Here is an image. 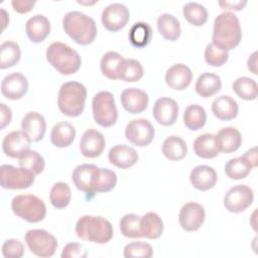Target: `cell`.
<instances>
[{
    "instance_id": "6da1fadb",
    "label": "cell",
    "mask_w": 258,
    "mask_h": 258,
    "mask_svg": "<svg viewBox=\"0 0 258 258\" xmlns=\"http://www.w3.org/2000/svg\"><path fill=\"white\" fill-rule=\"evenodd\" d=\"M72 179L78 189L94 195L113 189L117 183V174L109 168H101L95 164L84 163L74 169Z\"/></svg>"
},
{
    "instance_id": "7a4b0ae2",
    "label": "cell",
    "mask_w": 258,
    "mask_h": 258,
    "mask_svg": "<svg viewBox=\"0 0 258 258\" xmlns=\"http://www.w3.org/2000/svg\"><path fill=\"white\" fill-rule=\"evenodd\" d=\"M242 38V29L238 17L226 11L218 15L214 21L212 43L225 51L234 49L239 45Z\"/></svg>"
},
{
    "instance_id": "3957f363",
    "label": "cell",
    "mask_w": 258,
    "mask_h": 258,
    "mask_svg": "<svg viewBox=\"0 0 258 258\" xmlns=\"http://www.w3.org/2000/svg\"><path fill=\"white\" fill-rule=\"evenodd\" d=\"M64 32L78 44L88 45L97 36L95 20L81 11H70L62 18Z\"/></svg>"
},
{
    "instance_id": "277c9868",
    "label": "cell",
    "mask_w": 258,
    "mask_h": 258,
    "mask_svg": "<svg viewBox=\"0 0 258 258\" xmlns=\"http://www.w3.org/2000/svg\"><path fill=\"white\" fill-rule=\"evenodd\" d=\"M76 234L84 241L106 244L113 238V226L101 216L85 215L76 224Z\"/></svg>"
},
{
    "instance_id": "5b68a950",
    "label": "cell",
    "mask_w": 258,
    "mask_h": 258,
    "mask_svg": "<svg viewBox=\"0 0 258 258\" xmlns=\"http://www.w3.org/2000/svg\"><path fill=\"white\" fill-rule=\"evenodd\" d=\"M87 99V89L79 82H67L59 88L57 95V106L59 111L69 117L80 116Z\"/></svg>"
},
{
    "instance_id": "8992f818",
    "label": "cell",
    "mask_w": 258,
    "mask_h": 258,
    "mask_svg": "<svg viewBox=\"0 0 258 258\" xmlns=\"http://www.w3.org/2000/svg\"><path fill=\"white\" fill-rule=\"evenodd\" d=\"M45 55L47 61L61 75L76 74L82 64L78 51L63 42H52L47 47Z\"/></svg>"
},
{
    "instance_id": "52a82bcc",
    "label": "cell",
    "mask_w": 258,
    "mask_h": 258,
    "mask_svg": "<svg viewBox=\"0 0 258 258\" xmlns=\"http://www.w3.org/2000/svg\"><path fill=\"white\" fill-rule=\"evenodd\" d=\"M14 215L28 223H38L45 218L46 207L42 200L33 195H18L11 201Z\"/></svg>"
},
{
    "instance_id": "ba28073f",
    "label": "cell",
    "mask_w": 258,
    "mask_h": 258,
    "mask_svg": "<svg viewBox=\"0 0 258 258\" xmlns=\"http://www.w3.org/2000/svg\"><path fill=\"white\" fill-rule=\"evenodd\" d=\"M92 111L94 120L102 127H111L118 119L114 96L108 91H101L94 96Z\"/></svg>"
},
{
    "instance_id": "9c48e42d",
    "label": "cell",
    "mask_w": 258,
    "mask_h": 258,
    "mask_svg": "<svg viewBox=\"0 0 258 258\" xmlns=\"http://www.w3.org/2000/svg\"><path fill=\"white\" fill-rule=\"evenodd\" d=\"M24 240L31 253L38 257H51L57 249L55 237L43 229L27 231Z\"/></svg>"
},
{
    "instance_id": "30bf717a",
    "label": "cell",
    "mask_w": 258,
    "mask_h": 258,
    "mask_svg": "<svg viewBox=\"0 0 258 258\" xmlns=\"http://www.w3.org/2000/svg\"><path fill=\"white\" fill-rule=\"evenodd\" d=\"M35 175L22 167L2 164L0 167V184L6 189H24L31 186Z\"/></svg>"
},
{
    "instance_id": "8fae6325",
    "label": "cell",
    "mask_w": 258,
    "mask_h": 258,
    "mask_svg": "<svg viewBox=\"0 0 258 258\" xmlns=\"http://www.w3.org/2000/svg\"><path fill=\"white\" fill-rule=\"evenodd\" d=\"M254 201V194L250 186L237 184L232 186L224 197V207L231 213H242L247 210Z\"/></svg>"
},
{
    "instance_id": "7c38bea8",
    "label": "cell",
    "mask_w": 258,
    "mask_h": 258,
    "mask_svg": "<svg viewBox=\"0 0 258 258\" xmlns=\"http://www.w3.org/2000/svg\"><path fill=\"white\" fill-rule=\"evenodd\" d=\"M154 127L147 119H134L125 128L126 139L138 147L149 145L154 138Z\"/></svg>"
},
{
    "instance_id": "4fadbf2b",
    "label": "cell",
    "mask_w": 258,
    "mask_h": 258,
    "mask_svg": "<svg viewBox=\"0 0 258 258\" xmlns=\"http://www.w3.org/2000/svg\"><path fill=\"white\" fill-rule=\"evenodd\" d=\"M130 18L128 8L121 3H112L104 8L101 15L103 26L112 32L124 28Z\"/></svg>"
},
{
    "instance_id": "5bb4252c",
    "label": "cell",
    "mask_w": 258,
    "mask_h": 258,
    "mask_svg": "<svg viewBox=\"0 0 258 258\" xmlns=\"http://www.w3.org/2000/svg\"><path fill=\"white\" fill-rule=\"evenodd\" d=\"M206 213L205 208L195 202L184 204L178 215L180 227L186 232H195L199 230L205 222Z\"/></svg>"
},
{
    "instance_id": "9a60e30c",
    "label": "cell",
    "mask_w": 258,
    "mask_h": 258,
    "mask_svg": "<svg viewBox=\"0 0 258 258\" xmlns=\"http://www.w3.org/2000/svg\"><path fill=\"white\" fill-rule=\"evenodd\" d=\"M178 104L171 98L162 97L155 101L152 109L154 119L162 126H171L178 117Z\"/></svg>"
},
{
    "instance_id": "2e32d148",
    "label": "cell",
    "mask_w": 258,
    "mask_h": 258,
    "mask_svg": "<svg viewBox=\"0 0 258 258\" xmlns=\"http://www.w3.org/2000/svg\"><path fill=\"white\" fill-rule=\"evenodd\" d=\"M28 90V81L20 73H12L4 77L1 83V93L9 100H19Z\"/></svg>"
},
{
    "instance_id": "e0dca14e",
    "label": "cell",
    "mask_w": 258,
    "mask_h": 258,
    "mask_svg": "<svg viewBox=\"0 0 258 258\" xmlns=\"http://www.w3.org/2000/svg\"><path fill=\"white\" fill-rule=\"evenodd\" d=\"M106 146L104 135L96 129H88L80 140V150L85 157L96 158L100 156Z\"/></svg>"
},
{
    "instance_id": "ac0fdd59",
    "label": "cell",
    "mask_w": 258,
    "mask_h": 258,
    "mask_svg": "<svg viewBox=\"0 0 258 258\" xmlns=\"http://www.w3.org/2000/svg\"><path fill=\"white\" fill-rule=\"evenodd\" d=\"M30 142V139L22 131H11L3 138L2 150L9 157L19 158L29 150Z\"/></svg>"
},
{
    "instance_id": "d6986e66",
    "label": "cell",
    "mask_w": 258,
    "mask_h": 258,
    "mask_svg": "<svg viewBox=\"0 0 258 258\" xmlns=\"http://www.w3.org/2000/svg\"><path fill=\"white\" fill-rule=\"evenodd\" d=\"M121 104L130 114L142 113L148 106V95L138 88L125 89L121 94Z\"/></svg>"
},
{
    "instance_id": "ffe728a7",
    "label": "cell",
    "mask_w": 258,
    "mask_h": 258,
    "mask_svg": "<svg viewBox=\"0 0 258 258\" xmlns=\"http://www.w3.org/2000/svg\"><path fill=\"white\" fill-rule=\"evenodd\" d=\"M21 129L22 132L30 139V141H40L45 134V119L38 112H29L22 118Z\"/></svg>"
},
{
    "instance_id": "44dd1931",
    "label": "cell",
    "mask_w": 258,
    "mask_h": 258,
    "mask_svg": "<svg viewBox=\"0 0 258 258\" xmlns=\"http://www.w3.org/2000/svg\"><path fill=\"white\" fill-rule=\"evenodd\" d=\"M191 80V70L183 63H175L171 66L165 73L166 85L176 91H182L187 88Z\"/></svg>"
},
{
    "instance_id": "7402d4cb",
    "label": "cell",
    "mask_w": 258,
    "mask_h": 258,
    "mask_svg": "<svg viewBox=\"0 0 258 258\" xmlns=\"http://www.w3.org/2000/svg\"><path fill=\"white\" fill-rule=\"evenodd\" d=\"M138 157L136 150L126 144H117L113 146L108 153L110 163L122 169L133 166L137 162Z\"/></svg>"
},
{
    "instance_id": "603a6c76",
    "label": "cell",
    "mask_w": 258,
    "mask_h": 258,
    "mask_svg": "<svg viewBox=\"0 0 258 258\" xmlns=\"http://www.w3.org/2000/svg\"><path fill=\"white\" fill-rule=\"evenodd\" d=\"M218 174L216 170L209 165H198L191 169L189 180L191 185L202 191L209 190L216 185Z\"/></svg>"
},
{
    "instance_id": "cb8c5ba5",
    "label": "cell",
    "mask_w": 258,
    "mask_h": 258,
    "mask_svg": "<svg viewBox=\"0 0 258 258\" xmlns=\"http://www.w3.org/2000/svg\"><path fill=\"white\" fill-rule=\"evenodd\" d=\"M25 32L32 42H41L50 32V22L44 15L36 14L26 21Z\"/></svg>"
},
{
    "instance_id": "d4e9b609",
    "label": "cell",
    "mask_w": 258,
    "mask_h": 258,
    "mask_svg": "<svg viewBox=\"0 0 258 258\" xmlns=\"http://www.w3.org/2000/svg\"><path fill=\"white\" fill-rule=\"evenodd\" d=\"M212 112L216 118L222 121H230L237 117L239 106L230 96L222 95L213 101Z\"/></svg>"
},
{
    "instance_id": "484cf974",
    "label": "cell",
    "mask_w": 258,
    "mask_h": 258,
    "mask_svg": "<svg viewBox=\"0 0 258 258\" xmlns=\"http://www.w3.org/2000/svg\"><path fill=\"white\" fill-rule=\"evenodd\" d=\"M192 147L196 155L205 159L214 158L221 152L217 136L212 133H205L198 136L194 141Z\"/></svg>"
},
{
    "instance_id": "4316f807",
    "label": "cell",
    "mask_w": 258,
    "mask_h": 258,
    "mask_svg": "<svg viewBox=\"0 0 258 258\" xmlns=\"http://www.w3.org/2000/svg\"><path fill=\"white\" fill-rule=\"evenodd\" d=\"M76 137V129L75 127L67 122L61 121L56 123L50 133V141L51 143L58 148H64L72 145Z\"/></svg>"
},
{
    "instance_id": "83f0119b",
    "label": "cell",
    "mask_w": 258,
    "mask_h": 258,
    "mask_svg": "<svg viewBox=\"0 0 258 258\" xmlns=\"http://www.w3.org/2000/svg\"><path fill=\"white\" fill-rule=\"evenodd\" d=\"M216 136L220 151L224 153H231L238 150L242 143L241 133L235 127H224Z\"/></svg>"
},
{
    "instance_id": "f1b7e54d",
    "label": "cell",
    "mask_w": 258,
    "mask_h": 258,
    "mask_svg": "<svg viewBox=\"0 0 258 258\" xmlns=\"http://www.w3.org/2000/svg\"><path fill=\"white\" fill-rule=\"evenodd\" d=\"M124 59L125 58L116 51L106 52L100 62L102 74L110 80H119Z\"/></svg>"
},
{
    "instance_id": "f546056e",
    "label": "cell",
    "mask_w": 258,
    "mask_h": 258,
    "mask_svg": "<svg viewBox=\"0 0 258 258\" xmlns=\"http://www.w3.org/2000/svg\"><path fill=\"white\" fill-rule=\"evenodd\" d=\"M222 88L221 78L213 73H203L197 80L195 90L203 98H209L217 94Z\"/></svg>"
},
{
    "instance_id": "4dcf8cb0",
    "label": "cell",
    "mask_w": 258,
    "mask_h": 258,
    "mask_svg": "<svg viewBox=\"0 0 258 258\" xmlns=\"http://www.w3.org/2000/svg\"><path fill=\"white\" fill-rule=\"evenodd\" d=\"M157 29L163 38L169 41H175L181 33L178 19L169 13H163L157 18Z\"/></svg>"
},
{
    "instance_id": "1f68e13d",
    "label": "cell",
    "mask_w": 258,
    "mask_h": 258,
    "mask_svg": "<svg viewBox=\"0 0 258 258\" xmlns=\"http://www.w3.org/2000/svg\"><path fill=\"white\" fill-rule=\"evenodd\" d=\"M140 231L143 237L155 240L163 232V222L156 213H146L140 217Z\"/></svg>"
},
{
    "instance_id": "d6a6232c",
    "label": "cell",
    "mask_w": 258,
    "mask_h": 258,
    "mask_svg": "<svg viewBox=\"0 0 258 258\" xmlns=\"http://www.w3.org/2000/svg\"><path fill=\"white\" fill-rule=\"evenodd\" d=\"M162 153L169 160H181L187 153L186 143L179 136H168L162 143Z\"/></svg>"
},
{
    "instance_id": "836d02e7",
    "label": "cell",
    "mask_w": 258,
    "mask_h": 258,
    "mask_svg": "<svg viewBox=\"0 0 258 258\" xmlns=\"http://www.w3.org/2000/svg\"><path fill=\"white\" fill-rule=\"evenodd\" d=\"M207 121L206 110L198 105L192 104L185 108L183 113V123L185 127L191 131L202 129Z\"/></svg>"
},
{
    "instance_id": "e575fe53",
    "label": "cell",
    "mask_w": 258,
    "mask_h": 258,
    "mask_svg": "<svg viewBox=\"0 0 258 258\" xmlns=\"http://www.w3.org/2000/svg\"><path fill=\"white\" fill-rule=\"evenodd\" d=\"M233 91L237 96L246 101H253L257 98L258 86L255 80L248 77H240L232 84Z\"/></svg>"
},
{
    "instance_id": "d590c367",
    "label": "cell",
    "mask_w": 258,
    "mask_h": 258,
    "mask_svg": "<svg viewBox=\"0 0 258 258\" xmlns=\"http://www.w3.org/2000/svg\"><path fill=\"white\" fill-rule=\"evenodd\" d=\"M152 38V28L146 22H136L130 28L129 40L137 48L146 46Z\"/></svg>"
},
{
    "instance_id": "8d00e7d4",
    "label": "cell",
    "mask_w": 258,
    "mask_h": 258,
    "mask_svg": "<svg viewBox=\"0 0 258 258\" xmlns=\"http://www.w3.org/2000/svg\"><path fill=\"white\" fill-rule=\"evenodd\" d=\"M252 168L249 161L242 155L230 159L225 164V173L231 179H243L251 172Z\"/></svg>"
},
{
    "instance_id": "74e56055",
    "label": "cell",
    "mask_w": 258,
    "mask_h": 258,
    "mask_svg": "<svg viewBox=\"0 0 258 258\" xmlns=\"http://www.w3.org/2000/svg\"><path fill=\"white\" fill-rule=\"evenodd\" d=\"M21 56L20 47L15 41H5L0 46V69H8L15 66Z\"/></svg>"
},
{
    "instance_id": "f35d334b",
    "label": "cell",
    "mask_w": 258,
    "mask_h": 258,
    "mask_svg": "<svg viewBox=\"0 0 258 258\" xmlns=\"http://www.w3.org/2000/svg\"><path fill=\"white\" fill-rule=\"evenodd\" d=\"M18 164L20 167L29 170L34 175L40 174L45 166L44 158L35 150H27L18 158Z\"/></svg>"
},
{
    "instance_id": "ab89813d",
    "label": "cell",
    "mask_w": 258,
    "mask_h": 258,
    "mask_svg": "<svg viewBox=\"0 0 258 258\" xmlns=\"http://www.w3.org/2000/svg\"><path fill=\"white\" fill-rule=\"evenodd\" d=\"M183 17L194 26H202L208 20V10L198 2H188L182 8Z\"/></svg>"
},
{
    "instance_id": "60d3db41",
    "label": "cell",
    "mask_w": 258,
    "mask_h": 258,
    "mask_svg": "<svg viewBox=\"0 0 258 258\" xmlns=\"http://www.w3.org/2000/svg\"><path fill=\"white\" fill-rule=\"evenodd\" d=\"M72 199V191L68 183L58 181L54 183L49 191L50 204L56 209H63L69 206Z\"/></svg>"
},
{
    "instance_id": "b9f144b4",
    "label": "cell",
    "mask_w": 258,
    "mask_h": 258,
    "mask_svg": "<svg viewBox=\"0 0 258 258\" xmlns=\"http://www.w3.org/2000/svg\"><path fill=\"white\" fill-rule=\"evenodd\" d=\"M120 231L127 238H142L140 231V217L135 214L124 215L119 223Z\"/></svg>"
},
{
    "instance_id": "7bdbcfd3",
    "label": "cell",
    "mask_w": 258,
    "mask_h": 258,
    "mask_svg": "<svg viewBox=\"0 0 258 258\" xmlns=\"http://www.w3.org/2000/svg\"><path fill=\"white\" fill-rule=\"evenodd\" d=\"M144 74L141 62L134 58H125L120 74V79L124 82H138Z\"/></svg>"
},
{
    "instance_id": "ee69618b",
    "label": "cell",
    "mask_w": 258,
    "mask_h": 258,
    "mask_svg": "<svg viewBox=\"0 0 258 258\" xmlns=\"http://www.w3.org/2000/svg\"><path fill=\"white\" fill-rule=\"evenodd\" d=\"M124 257L131 258V257H141V258H150L153 255V249L151 245L145 242L136 241L128 243L124 247L123 251Z\"/></svg>"
},
{
    "instance_id": "f6af8a7d",
    "label": "cell",
    "mask_w": 258,
    "mask_h": 258,
    "mask_svg": "<svg viewBox=\"0 0 258 258\" xmlns=\"http://www.w3.org/2000/svg\"><path fill=\"white\" fill-rule=\"evenodd\" d=\"M204 55L206 62L212 67H222L229 58L228 51L216 47L212 42L207 44Z\"/></svg>"
},
{
    "instance_id": "bcb514c9",
    "label": "cell",
    "mask_w": 258,
    "mask_h": 258,
    "mask_svg": "<svg viewBox=\"0 0 258 258\" xmlns=\"http://www.w3.org/2000/svg\"><path fill=\"white\" fill-rule=\"evenodd\" d=\"M2 254L6 258H20L24 254V246L17 239H8L2 245Z\"/></svg>"
},
{
    "instance_id": "7dc6e473",
    "label": "cell",
    "mask_w": 258,
    "mask_h": 258,
    "mask_svg": "<svg viewBox=\"0 0 258 258\" xmlns=\"http://www.w3.org/2000/svg\"><path fill=\"white\" fill-rule=\"evenodd\" d=\"M87 255L88 254L84 246L75 242L68 243L60 254L61 258H85Z\"/></svg>"
},
{
    "instance_id": "c3c4849f",
    "label": "cell",
    "mask_w": 258,
    "mask_h": 258,
    "mask_svg": "<svg viewBox=\"0 0 258 258\" xmlns=\"http://www.w3.org/2000/svg\"><path fill=\"white\" fill-rule=\"evenodd\" d=\"M13 9L18 13H27L31 11L35 5V1H26V0H13L11 2Z\"/></svg>"
},
{
    "instance_id": "681fc988",
    "label": "cell",
    "mask_w": 258,
    "mask_h": 258,
    "mask_svg": "<svg viewBox=\"0 0 258 258\" xmlns=\"http://www.w3.org/2000/svg\"><path fill=\"white\" fill-rule=\"evenodd\" d=\"M12 119V111L4 103L0 104V128L4 129Z\"/></svg>"
},
{
    "instance_id": "f907efd6",
    "label": "cell",
    "mask_w": 258,
    "mask_h": 258,
    "mask_svg": "<svg viewBox=\"0 0 258 258\" xmlns=\"http://www.w3.org/2000/svg\"><path fill=\"white\" fill-rule=\"evenodd\" d=\"M247 4V1H220L219 2V5L222 7V8H225V9H232V10H236V11H239V10H242Z\"/></svg>"
},
{
    "instance_id": "816d5d0a",
    "label": "cell",
    "mask_w": 258,
    "mask_h": 258,
    "mask_svg": "<svg viewBox=\"0 0 258 258\" xmlns=\"http://www.w3.org/2000/svg\"><path fill=\"white\" fill-rule=\"evenodd\" d=\"M248 161L249 163L251 164V166L254 168L257 166L258 164V159H257V147H253V148H250L249 150H247L244 155H243Z\"/></svg>"
},
{
    "instance_id": "f5cc1de1",
    "label": "cell",
    "mask_w": 258,
    "mask_h": 258,
    "mask_svg": "<svg viewBox=\"0 0 258 258\" xmlns=\"http://www.w3.org/2000/svg\"><path fill=\"white\" fill-rule=\"evenodd\" d=\"M247 66H248V70L254 74L257 75V51H254L248 58L247 61Z\"/></svg>"
},
{
    "instance_id": "db71d44e",
    "label": "cell",
    "mask_w": 258,
    "mask_h": 258,
    "mask_svg": "<svg viewBox=\"0 0 258 258\" xmlns=\"http://www.w3.org/2000/svg\"><path fill=\"white\" fill-rule=\"evenodd\" d=\"M1 16H2V31L6 28V26H7V24L9 23V17H8V14H7V12L2 8L1 9Z\"/></svg>"
}]
</instances>
